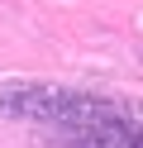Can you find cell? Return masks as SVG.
Returning <instances> with one entry per match:
<instances>
[{
    "instance_id": "6da1fadb",
    "label": "cell",
    "mask_w": 143,
    "mask_h": 148,
    "mask_svg": "<svg viewBox=\"0 0 143 148\" xmlns=\"http://www.w3.org/2000/svg\"><path fill=\"white\" fill-rule=\"evenodd\" d=\"M0 110L57 148H143V105L67 86H0Z\"/></svg>"
}]
</instances>
